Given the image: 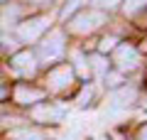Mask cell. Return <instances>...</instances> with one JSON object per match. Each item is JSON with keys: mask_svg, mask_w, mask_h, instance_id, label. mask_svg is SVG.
<instances>
[{"mask_svg": "<svg viewBox=\"0 0 147 140\" xmlns=\"http://www.w3.org/2000/svg\"><path fill=\"white\" fill-rule=\"evenodd\" d=\"M105 22V15L98 10H88V12H81L79 17L71 20V32H79V35H86V32H93L96 27H100Z\"/></svg>", "mask_w": 147, "mask_h": 140, "instance_id": "cell-1", "label": "cell"}, {"mask_svg": "<svg viewBox=\"0 0 147 140\" xmlns=\"http://www.w3.org/2000/svg\"><path fill=\"white\" fill-rule=\"evenodd\" d=\"M49 22H52L49 17H32V20H27V22L20 25V37H22V39H30V42L37 39V37L47 30Z\"/></svg>", "mask_w": 147, "mask_h": 140, "instance_id": "cell-2", "label": "cell"}, {"mask_svg": "<svg viewBox=\"0 0 147 140\" xmlns=\"http://www.w3.org/2000/svg\"><path fill=\"white\" fill-rule=\"evenodd\" d=\"M115 62H118V67H120L123 71H125V69H135L137 64H140V54H137L135 47L120 44V47H118V52H115Z\"/></svg>", "mask_w": 147, "mask_h": 140, "instance_id": "cell-3", "label": "cell"}, {"mask_svg": "<svg viewBox=\"0 0 147 140\" xmlns=\"http://www.w3.org/2000/svg\"><path fill=\"white\" fill-rule=\"evenodd\" d=\"M61 52H64V35L61 32H52V37L42 44V59L44 62H54Z\"/></svg>", "mask_w": 147, "mask_h": 140, "instance_id": "cell-4", "label": "cell"}, {"mask_svg": "<svg viewBox=\"0 0 147 140\" xmlns=\"http://www.w3.org/2000/svg\"><path fill=\"white\" fill-rule=\"evenodd\" d=\"M71 79H74V71H71V67H57V69H52V71H49V76H47V84H49V88L59 91V88L69 86V84H71Z\"/></svg>", "mask_w": 147, "mask_h": 140, "instance_id": "cell-5", "label": "cell"}, {"mask_svg": "<svg viewBox=\"0 0 147 140\" xmlns=\"http://www.w3.org/2000/svg\"><path fill=\"white\" fill-rule=\"evenodd\" d=\"M66 116L64 106H34L32 108V118L34 120H61Z\"/></svg>", "mask_w": 147, "mask_h": 140, "instance_id": "cell-6", "label": "cell"}, {"mask_svg": "<svg viewBox=\"0 0 147 140\" xmlns=\"http://www.w3.org/2000/svg\"><path fill=\"white\" fill-rule=\"evenodd\" d=\"M12 64H15V71L22 74V76H32V74H34V69H37L34 57H32L30 52H20V54H15Z\"/></svg>", "mask_w": 147, "mask_h": 140, "instance_id": "cell-7", "label": "cell"}, {"mask_svg": "<svg viewBox=\"0 0 147 140\" xmlns=\"http://www.w3.org/2000/svg\"><path fill=\"white\" fill-rule=\"evenodd\" d=\"M135 99V88H120V91H115L113 96H110V106L113 108H118V106H127L130 101Z\"/></svg>", "mask_w": 147, "mask_h": 140, "instance_id": "cell-8", "label": "cell"}, {"mask_svg": "<svg viewBox=\"0 0 147 140\" xmlns=\"http://www.w3.org/2000/svg\"><path fill=\"white\" fill-rule=\"evenodd\" d=\"M44 93L42 91H37V88H27V86H20L15 91V99L20 101V103H30V101H39Z\"/></svg>", "mask_w": 147, "mask_h": 140, "instance_id": "cell-9", "label": "cell"}, {"mask_svg": "<svg viewBox=\"0 0 147 140\" xmlns=\"http://www.w3.org/2000/svg\"><path fill=\"white\" fill-rule=\"evenodd\" d=\"M15 138H22V140H44L47 133L44 130H15Z\"/></svg>", "mask_w": 147, "mask_h": 140, "instance_id": "cell-10", "label": "cell"}, {"mask_svg": "<svg viewBox=\"0 0 147 140\" xmlns=\"http://www.w3.org/2000/svg\"><path fill=\"white\" fill-rule=\"evenodd\" d=\"M147 5V0H127V5H125V12L127 15H135L140 7H145Z\"/></svg>", "mask_w": 147, "mask_h": 140, "instance_id": "cell-11", "label": "cell"}, {"mask_svg": "<svg viewBox=\"0 0 147 140\" xmlns=\"http://www.w3.org/2000/svg\"><path fill=\"white\" fill-rule=\"evenodd\" d=\"M120 0H93L96 7H103V10H110V7H115Z\"/></svg>", "mask_w": 147, "mask_h": 140, "instance_id": "cell-12", "label": "cell"}, {"mask_svg": "<svg viewBox=\"0 0 147 140\" xmlns=\"http://www.w3.org/2000/svg\"><path fill=\"white\" fill-rule=\"evenodd\" d=\"M81 3H84V0H69V3H66V7H64V12H61V15H64V17H69V12H74V10H76V7L81 5Z\"/></svg>", "mask_w": 147, "mask_h": 140, "instance_id": "cell-13", "label": "cell"}, {"mask_svg": "<svg viewBox=\"0 0 147 140\" xmlns=\"http://www.w3.org/2000/svg\"><path fill=\"white\" fill-rule=\"evenodd\" d=\"M115 47V39L113 37H105L103 42H100V52H108V49H113Z\"/></svg>", "mask_w": 147, "mask_h": 140, "instance_id": "cell-14", "label": "cell"}, {"mask_svg": "<svg viewBox=\"0 0 147 140\" xmlns=\"http://www.w3.org/2000/svg\"><path fill=\"white\" fill-rule=\"evenodd\" d=\"M0 42H3V47H5V49H10V52H12V49H15V47H17V42L12 39V37H3V39H0Z\"/></svg>", "mask_w": 147, "mask_h": 140, "instance_id": "cell-15", "label": "cell"}, {"mask_svg": "<svg viewBox=\"0 0 147 140\" xmlns=\"http://www.w3.org/2000/svg\"><path fill=\"white\" fill-rule=\"evenodd\" d=\"M91 93H93V91H91V88H84V93H81V96H79V106H86V101L91 99Z\"/></svg>", "mask_w": 147, "mask_h": 140, "instance_id": "cell-16", "label": "cell"}, {"mask_svg": "<svg viewBox=\"0 0 147 140\" xmlns=\"http://www.w3.org/2000/svg\"><path fill=\"white\" fill-rule=\"evenodd\" d=\"M93 67H96V71H98V74H103V71H105V62H103L100 57H96V59H93Z\"/></svg>", "mask_w": 147, "mask_h": 140, "instance_id": "cell-17", "label": "cell"}, {"mask_svg": "<svg viewBox=\"0 0 147 140\" xmlns=\"http://www.w3.org/2000/svg\"><path fill=\"white\" fill-rule=\"evenodd\" d=\"M76 64H79V71H81V74L86 76V74H88V69H86V62H84V59L79 57V54H76Z\"/></svg>", "mask_w": 147, "mask_h": 140, "instance_id": "cell-18", "label": "cell"}, {"mask_svg": "<svg viewBox=\"0 0 147 140\" xmlns=\"http://www.w3.org/2000/svg\"><path fill=\"white\" fill-rule=\"evenodd\" d=\"M137 140H147V125L140 130V133H137Z\"/></svg>", "mask_w": 147, "mask_h": 140, "instance_id": "cell-19", "label": "cell"}, {"mask_svg": "<svg viewBox=\"0 0 147 140\" xmlns=\"http://www.w3.org/2000/svg\"><path fill=\"white\" fill-rule=\"evenodd\" d=\"M32 3H47V0H32Z\"/></svg>", "mask_w": 147, "mask_h": 140, "instance_id": "cell-20", "label": "cell"}, {"mask_svg": "<svg viewBox=\"0 0 147 140\" xmlns=\"http://www.w3.org/2000/svg\"><path fill=\"white\" fill-rule=\"evenodd\" d=\"M98 140H105V138H98Z\"/></svg>", "mask_w": 147, "mask_h": 140, "instance_id": "cell-21", "label": "cell"}]
</instances>
